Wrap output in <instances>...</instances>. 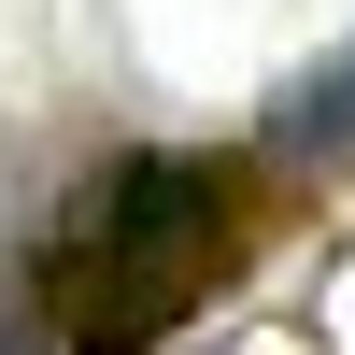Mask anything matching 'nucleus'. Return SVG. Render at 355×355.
<instances>
[{
  "label": "nucleus",
  "mask_w": 355,
  "mask_h": 355,
  "mask_svg": "<svg viewBox=\"0 0 355 355\" xmlns=\"http://www.w3.org/2000/svg\"><path fill=\"white\" fill-rule=\"evenodd\" d=\"M242 256H256V171H227V157H114L85 185V214L43 227L28 284H43V327L71 355H142Z\"/></svg>",
  "instance_id": "f257e3e1"
},
{
  "label": "nucleus",
  "mask_w": 355,
  "mask_h": 355,
  "mask_svg": "<svg viewBox=\"0 0 355 355\" xmlns=\"http://www.w3.org/2000/svg\"><path fill=\"white\" fill-rule=\"evenodd\" d=\"M327 142H355V43H341L313 85H284V100H270V157H327Z\"/></svg>",
  "instance_id": "f03ea898"
}]
</instances>
